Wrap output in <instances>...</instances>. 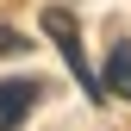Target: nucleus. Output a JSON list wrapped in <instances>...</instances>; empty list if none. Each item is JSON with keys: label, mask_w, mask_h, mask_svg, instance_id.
<instances>
[{"label": "nucleus", "mask_w": 131, "mask_h": 131, "mask_svg": "<svg viewBox=\"0 0 131 131\" xmlns=\"http://www.w3.org/2000/svg\"><path fill=\"white\" fill-rule=\"evenodd\" d=\"M44 100V81H31V75H19V81H0V131H19L25 119H31V106Z\"/></svg>", "instance_id": "nucleus-1"}, {"label": "nucleus", "mask_w": 131, "mask_h": 131, "mask_svg": "<svg viewBox=\"0 0 131 131\" xmlns=\"http://www.w3.org/2000/svg\"><path fill=\"white\" fill-rule=\"evenodd\" d=\"M100 88H106V100H131V44H112V50H106Z\"/></svg>", "instance_id": "nucleus-2"}, {"label": "nucleus", "mask_w": 131, "mask_h": 131, "mask_svg": "<svg viewBox=\"0 0 131 131\" xmlns=\"http://www.w3.org/2000/svg\"><path fill=\"white\" fill-rule=\"evenodd\" d=\"M19 50H25V38H19L13 25H0V56H19Z\"/></svg>", "instance_id": "nucleus-3"}]
</instances>
